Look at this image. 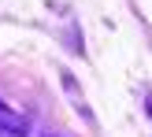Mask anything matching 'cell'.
<instances>
[{"label": "cell", "instance_id": "6da1fadb", "mask_svg": "<svg viewBox=\"0 0 152 137\" xmlns=\"http://www.w3.org/2000/svg\"><path fill=\"white\" fill-rule=\"evenodd\" d=\"M26 130H30V126H26V115L0 100V137H26Z\"/></svg>", "mask_w": 152, "mask_h": 137}]
</instances>
